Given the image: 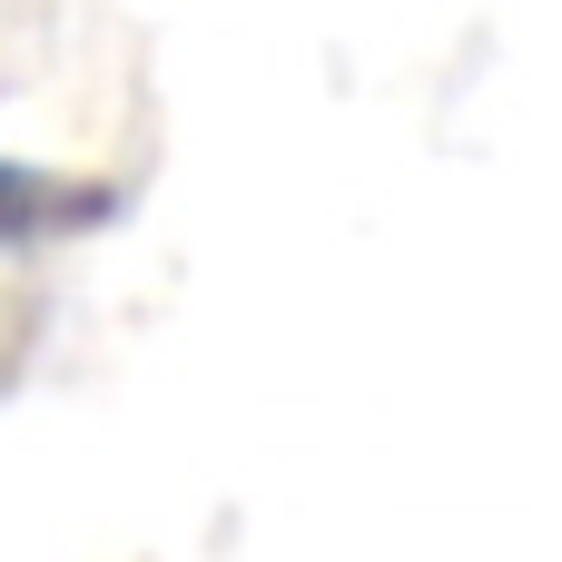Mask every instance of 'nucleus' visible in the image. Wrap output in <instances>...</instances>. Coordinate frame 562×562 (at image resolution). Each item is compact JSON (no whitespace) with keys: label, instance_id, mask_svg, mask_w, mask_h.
<instances>
[{"label":"nucleus","instance_id":"f257e3e1","mask_svg":"<svg viewBox=\"0 0 562 562\" xmlns=\"http://www.w3.org/2000/svg\"><path fill=\"white\" fill-rule=\"evenodd\" d=\"M20 198H30V188H20V178L0 168V227H30V217H20Z\"/></svg>","mask_w":562,"mask_h":562}]
</instances>
